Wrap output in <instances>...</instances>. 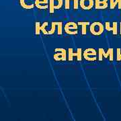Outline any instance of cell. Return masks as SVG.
I'll use <instances>...</instances> for the list:
<instances>
[{"label": "cell", "mask_w": 121, "mask_h": 121, "mask_svg": "<svg viewBox=\"0 0 121 121\" xmlns=\"http://www.w3.org/2000/svg\"><path fill=\"white\" fill-rule=\"evenodd\" d=\"M78 26L82 27V35H86L87 34V27L90 25L89 22H79L78 23Z\"/></svg>", "instance_id": "cell-14"}, {"label": "cell", "mask_w": 121, "mask_h": 121, "mask_svg": "<svg viewBox=\"0 0 121 121\" xmlns=\"http://www.w3.org/2000/svg\"><path fill=\"white\" fill-rule=\"evenodd\" d=\"M71 1H73V9H78L79 8V0H65V8L66 9H70L69 4Z\"/></svg>", "instance_id": "cell-13"}, {"label": "cell", "mask_w": 121, "mask_h": 121, "mask_svg": "<svg viewBox=\"0 0 121 121\" xmlns=\"http://www.w3.org/2000/svg\"><path fill=\"white\" fill-rule=\"evenodd\" d=\"M120 33H121V24H120Z\"/></svg>", "instance_id": "cell-21"}, {"label": "cell", "mask_w": 121, "mask_h": 121, "mask_svg": "<svg viewBox=\"0 0 121 121\" xmlns=\"http://www.w3.org/2000/svg\"><path fill=\"white\" fill-rule=\"evenodd\" d=\"M108 8V0H95V8L104 9Z\"/></svg>", "instance_id": "cell-12"}, {"label": "cell", "mask_w": 121, "mask_h": 121, "mask_svg": "<svg viewBox=\"0 0 121 121\" xmlns=\"http://www.w3.org/2000/svg\"><path fill=\"white\" fill-rule=\"evenodd\" d=\"M56 28H57V35H63V22H56Z\"/></svg>", "instance_id": "cell-17"}, {"label": "cell", "mask_w": 121, "mask_h": 121, "mask_svg": "<svg viewBox=\"0 0 121 121\" xmlns=\"http://www.w3.org/2000/svg\"><path fill=\"white\" fill-rule=\"evenodd\" d=\"M20 4L24 9H32L35 8V0H20Z\"/></svg>", "instance_id": "cell-9"}, {"label": "cell", "mask_w": 121, "mask_h": 121, "mask_svg": "<svg viewBox=\"0 0 121 121\" xmlns=\"http://www.w3.org/2000/svg\"><path fill=\"white\" fill-rule=\"evenodd\" d=\"M64 30L67 35H77L78 34V24L75 22H67L65 25Z\"/></svg>", "instance_id": "cell-5"}, {"label": "cell", "mask_w": 121, "mask_h": 121, "mask_svg": "<svg viewBox=\"0 0 121 121\" xmlns=\"http://www.w3.org/2000/svg\"><path fill=\"white\" fill-rule=\"evenodd\" d=\"M63 5V0H53V5L55 9H59Z\"/></svg>", "instance_id": "cell-15"}, {"label": "cell", "mask_w": 121, "mask_h": 121, "mask_svg": "<svg viewBox=\"0 0 121 121\" xmlns=\"http://www.w3.org/2000/svg\"><path fill=\"white\" fill-rule=\"evenodd\" d=\"M68 60L69 61H73L74 58H75L76 60L81 61L82 60V49L81 48H78L77 51L75 52L72 48H68Z\"/></svg>", "instance_id": "cell-3"}, {"label": "cell", "mask_w": 121, "mask_h": 121, "mask_svg": "<svg viewBox=\"0 0 121 121\" xmlns=\"http://www.w3.org/2000/svg\"><path fill=\"white\" fill-rule=\"evenodd\" d=\"M56 28V22H52L51 23V28L50 30H48V35H52L55 34V30Z\"/></svg>", "instance_id": "cell-18"}, {"label": "cell", "mask_w": 121, "mask_h": 121, "mask_svg": "<svg viewBox=\"0 0 121 121\" xmlns=\"http://www.w3.org/2000/svg\"><path fill=\"white\" fill-rule=\"evenodd\" d=\"M55 51V53L53 55V59L55 61H65L67 60V52L65 48H56Z\"/></svg>", "instance_id": "cell-4"}, {"label": "cell", "mask_w": 121, "mask_h": 121, "mask_svg": "<svg viewBox=\"0 0 121 121\" xmlns=\"http://www.w3.org/2000/svg\"><path fill=\"white\" fill-rule=\"evenodd\" d=\"M117 60H121V48H117Z\"/></svg>", "instance_id": "cell-20"}, {"label": "cell", "mask_w": 121, "mask_h": 121, "mask_svg": "<svg viewBox=\"0 0 121 121\" xmlns=\"http://www.w3.org/2000/svg\"><path fill=\"white\" fill-rule=\"evenodd\" d=\"M83 56L84 59L88 61H95L97 60V52L94 48H89L83 51Z\"/></svg>", "instance_id": "cell-6"}, {"label": "cell", "mask_w": 121, "mask_h": 121, "mask_svg": "<svg viewBox=\"0 0 121 121\" xmlns=\"http://www.w3.org/2000/svg\"><path fill=\"white\" fill-rule=\"evenodd\" d=\"M54 5H53V0H49V12L50 13H52L55 12Z\"/></svg>", "instance_id": "cell-19"}, {"label": "cell", "mask_w": 121, "mask_h": 121, "mask_svg": "<svg viewBox=\"0 0 121 121\" xmlns=\"http://www.w3.org/2000/svg\"><path fill=\"white\" fill-rule=\"evenodd\" d=\"M104 26H105L106 30L108 32H112L114 35H117L118 34V24H117V22H113L112 26H111L110 22H106Z\"/></svg>", "instance_id": "cell-10"}, {"label": "cell", "mask_w": 121, "mask_h": 121, "mask_svg": "<svg viewBox=\"0 0 121 121\" xmlns=\"http://www.w3.org/2000/svg\"><path fill=\"white\" fill-rule=\"evenodd\" d=\"M48 25V23L47 22H43L41 24L40 22H36L35 24V34L37 36H39L40 35V32L44 35H48V32L46 30L47 26Z\"/></svg>", "instance_id": "cell-7"}, {"label": "cell", "mask_w": 121, "mask_h": 121, "mask_svg": "<svg viewBox=\"0 0 121 121\" xmlns=\"http://www.w3.org/2000/svg\"><path fill=\"white\" fill-rule=\"evenodd\" d=\"M35 6L39 9H47L49 8L48 0H35Z\"/></svg>", "instance_id": "cell-11"}, {"label": "cell", "mask_w": 121, "mask_h": 121, "mask_svg": "<svg viewBox=\"0 0 121 121\" xmlns=\"http://www.w3.org/2000/svg\"><path fill=\"white\" fill-rule=\"evenodd\" d=\"M104 59H108L110 61L114 60V50L112 48H108L106 51L104 48H99L98 49V60L102 61Z\"/></svg>", "instance_id": "cell-1"}, {"label": "cell", "mask_w": 121, "mask_h": 121, "mask_svg": "<svg viewBox=\"0 0 121 121\" xmlns=\"http://www.w3.org/2000/svg\"><path fill=\"white\" fill-rule=\"evenodd\" d=\"M95 5L94 0H80L79 5L83 10H90Z\"/></svg>", "instance_id": "cell-8"}, {"label": "cell", "mask_w": 121, "mask_h": 121, "mask_svg": "<svg viewBox=\"0 0 121 121\" xmlns=\"http://www.w3.org/2000/svg\"><path fill=\"white\" fill-rule=\"evenodd\" d=\"M105 26L99 22H93L90 25V32L92 35L98 36L103 34Z\"/></svg>", "instance_id": "cell-2"}, {"label": "cell", "mask_w": 121, "mask_h": 121, "mask_svg": "<svg viewBox=\"0 0 121 121\" xmlns=\"http://www.w3.org/2000/svg\"><path fill=\"white\" fill-rule=\"evenodd\" d=\"M117 4L119 5V9H121V0H110V9L115 8Z\"/></svg>", "instance_id": "cell-16"}]
</instances>
